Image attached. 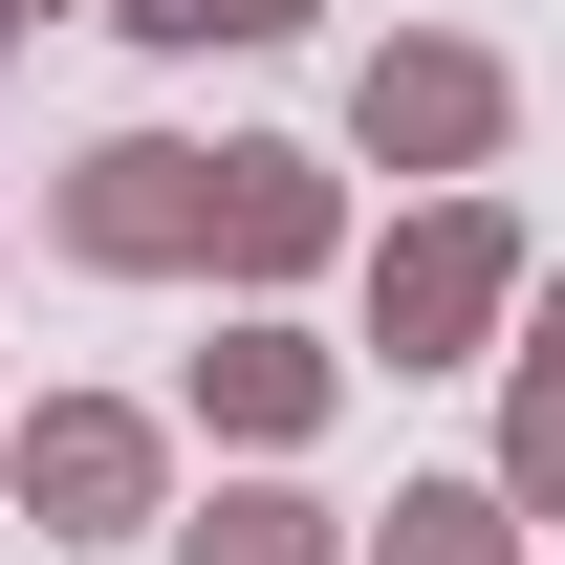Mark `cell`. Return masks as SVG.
<instances>
[{
	"label": "cell",
	"instance_id": "1",
	"mask_svg": "<svg viewBox=\"0 0 565 565\" xmlns=\"http://www.w3.org/2000/svg\"><path fill=\"white\" fill-rule=\"evenodd\" d=\"M522 217L500 196H414L392 239H370V349L392 370H500V327H522Z\"/></svg>",
	"mask_w": 565,
	"mask_h": 565
},
{
	"label": "cell",
	"instance_id": "2",
	"mask_svg": "<svg viewBox=\"0 0 565 565\" xmlns=\"http://www.w3.org/2000/svg\"><path fill=\"white\" fill-rule=\"evenodd\" d=\"M44 239L87 282H217V152L196 131H87L44 174Z\"/></svg>",
	"mask_w": 565,
	"mask_h": 565
},
{
	"label": "cell",
	"instance_id": "3",
	"mask_svg": "<svg viewBox=\"0 0 565 565\" xmlns=\"http://www.w3.org/2000/svg\"><path fill=\"white\" fill-rule=\"evenodd\" d=\"M500 131H522V66L457 44V22H414V44H370V66H349V152H370V174H414V196H479Z\"/></svg>",
	"mask_w": 565,
	"mask_h": 565
},
{
	"label": "cell",
	"instance_id": "4",
	"mask_svg": "<svg viewBox=\"0 0 565 565\" xmlns=\"http://www.w3.org/2000/svg\"><path fill=\"white\" fill-rule=\"evenodd\" d=\"M0 500L44 544H131V522H174V435L131 392H44V414H0Z\"/></svg>",
	"mask_w": 565,
	"mask_h": 565
},
{
	"label": "cell",
	"instance_id": "5",
	"mask_svg": "<svg viewBox=\"0 0 565 565\" xmlns=\"http://www.w3.org/2000/svg\"><path fill=\"white\" fill-rule=\"evenodd\" d=\"M174 414H196L217 457H305V435L349 414V349H327V327H282V305H239V327L174 370Z\"/></svg>",
	"mask_w": 565,
	"mask_h": 565
},
{
	"label": "cell",
	"instance_id": "6",
	"mask_svg": "<svg viewBox=\"0 0 565 565\" xmlns=\"http://www.w3.org/2000/svg\"><path fill=\"white\" fill-rule=\"evenodd\" d=\"M327 262H349V174L282 152V131H217V282L282 305V282H327Z\"/></svg>",
	"mask_w": 565,
	"mask_h": 565
},
{
	"label": "cell",
	"instance_id": "7",
	"mask_svg": "<svg viewBox=\"0 0 565 565\" xmlns=\"http://www.w3.org/2000/svg\"><path fill=\"white\" fill-rule=\"evenodd\" d=\"M152 544H174V565H349V500H305L282 457H239V479H217V500H174Z\"/></svg>",
	"mask_w": 565,
	"mask_h": 565
},
{
	"label": "cell",
	"instance_id": "8",
	"mask_svg": "<svg viewBox=\"0 0 565 565\" xmlns=\"http://www.w3.org/2000/svg\"><path fill=\"white\" fill-rule=\"evenodd\" d=\"M522 522H565V262L522 282V349H500V457H479Z\"/></svg>",
	"mask_w": 565,
	"mask_h": 565
},
{
	"label": "cell",
	"instance_id": "9",
	"mask_svg": "<svg viewBox=\"0 0 565 565\" xmlns=\"http://www.w3.org/2000/svg\"><path fill=\"white\" fill-rule=\"evenodd\" d=\"M349 565H522L500 479H392V522H349Z\"/></svg>",
	"mask_w": 565,
	"mask_h": 565
},
{
	"label": "cell",
	"instance_id": "10",
	"mask_svg": "<svg viewBox=\"0 0 565 565\" xmlns=\"http://www.w3.org/2000/svg\"><path fill=\"white\" fill-rule=\"evenodd\" d=\"M109 22H131V44H305L327 0H109Z\"/></svg>",
	"mask_w": 565,
	"mask_h": 565
},
{
	"label": "cell",
	"instance_id": "11",
	"mask_svg": "<svg viewBox=\"0 0 565 565\" xmlns=\"http://www.w3.org/2000/svg\"><path fill=\"white\" fill-rule=\"evenodd\" d=\"M0 22H44V0H0Z\"/></svg>",
	"mask_w": 565,
	"mask_h": 565
},
{
	"label": "cell",
	"instance_id": "12",
	"mask_svg": "<svg viewBox=\"0 0 565 565\" xmlns=\"http://www.w3.org/2000/svg\"><path fill=\"white\" fill-rule=\"evenodd\" d=\"M0 44H22V22H0Z\"/></svg>",
	"mask_w": 565,
	"mask_h": 565
}]
</instances>
